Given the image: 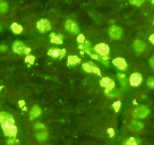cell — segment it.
Returning <instances> with one entry per match:
<instances>
[{"instance_id":"21","label":"cell","mask_w":154,"mask_h":145,"mask_svg":"<svg viewBox=\"0 0 154 145\" xmlns=\"http://www.w3.org/2000/svg\"><path fill=\"white\" fill-rule=\"evenodd\" d=\"M117 77H118V79H119V82H120V84L122 86H126V85H127L128 79H127V77H126V75L124 72H118V74H117Z\"/></svg>"},{"instance_id":"38","label":"cell","mask_w":154,"mask_h":145,"mask_svg":"<svg viewBox=\"0 0 154 145\" xmlns=\"http://www.w3.org/2000/svg\"><path fill=\"white\" fill-rule=\"evenodd\" d=\"M151 1H152V4H153V5H154V0H151Z\"/></svg>"},{"instance_id":"23","label":"cell","mask_w":154,"mask_h":145,"mask_svg":"<svg viewBox=\"0 0 154 145\" xmlns=\"http://www.w3.org/2000/svg\"><path fill=\"white\" fill-rule=\"evenodd\" d=\"M106 94L110 97H117L120 95V92H119L118 90H115V88H113V90H111V91H106Z\"/></svg>"},{"instance_id":"3","label":"cell","mask_w":154,"mask_h":145,"mask_svg":"<svg viewBox=\"0 0 154 145\" xmlns=\"http://www.w3.org/2000/svg\"><path fill=\"white\" fill-rule=\"evenodd\" d=\"M13 51L15 53H17V54H26L27 56L29 51H31V49L27 48L22 41H16L13 44Z\"/></svg>"},{"instance_id":"12","label":"cell","mask_w":154,"mask_h":145,"mask_svg":"<svg viewBox=\"0 0 154 145\" xmlns=\"http://www.w3.org/2000/svg\"><path fill=\"white\" fill-rule=\"evenodd\" d=\"M112 63H113V66L118 68L119 70H126V69H127V66H128L124 58L113 59V60H112Z\"/></svg>"},{"instance_id":"36","label":"cell","mask_w":154,"mask_h":145,"mask_svg":"<svg viewBox=\"0 0 154 145\" xmlns=\"http://www.w3.org/2000/svg\"><path fill=\"white\" fill-rule=\"evenodd\" d=\"M149 41H151V43H152L154 45V33L152 34L151 36H149Z\"/></svg>"},{"instance_id":"19","label":"cell","mask_w":154,"mask_h":145,"mask_svg":"<svg viewBox=\"0 0 154 145\" xmlns=\"http://www.w3.org/2000/svg\"><path fill=\"white\" fill-rule=\"evenodd\" d=\"M79 61H81L79 57H77V56H75V54H72V56H69V57H68V60H67L68 65H70V66L77 65V63H79Z\"/></svg>"},{"instance_id":"32","label":"cell","mask_w":154,"mask_h":145,"mask_svg":"<svg viewBox=\"0 0 154 145\" xmlns=\"http://www.w3.org/2000/svg\"><path fill=\"white\" fill-rule=\"evenodd\" d=\"M7 144L8 145H16L17 144V140H15V138H9V140H7Z\"/></svg>"},{"instance_id":"13","label":"cell","mask_w":154,"mask_h":145,"mask_svg":"<svg viewBox=\"0 0 154 145\" xmlns=\"http://www.w3.org/2000/svg\"><path fill=\"white\" fill-rule=\"evenodd\" d=\"M134 50L136 53H138V54H140V53H143L145 51V49H146V44H145V42H143L142 40H136L134 42Z\"/></svg>"},{"instance_id":"7","label":"cell","mask_w":154,"mask_h":145,"mask_svg":"<svg viewBox=\"0 0 154 145\" xmlns=\"http://www.w3.org/2000/svg\"><path fill=\"white\" fill-rule=\"evenodd\" d=\"M83 69L86 72H93V74H96V75H101L100 68L96 67L92 61H87V63H83Z\"/></svg>"},{"instance_id":"34","label":"cell","mask_w":154,"mask_h":145,"mask_svg":"<svg viewBox=\"0 0 154 145\" xmlns=\"http://www.w3.org/2000/svg\"><path fill=\"white\" fill-rule=\"evenodd\" d=\"M149 66H151V67L153 68L154 69V56H152V57H151V58H149Z\"/></svg>"},{"instance_id":"15","label":"cell","mask_w":154,"mask_h":145,"mask_svg":"<svg viewBox=\"0 0 154 145\" xmlns=\"http://www.w3.org/2000/svg\"><path fill=\"white\" fill-rule=\"evenodd\" d=\"M79 49H81L82 51H84V52H86L87 54H90V56H91L92 53L95 52V51H94V49H92L91 44H90L88 41H85L83 44H81V45H79Z\"/></svg>"},{"instance_id":"1","label":"cell","mask_w":154,"mask_h":145,"mask_svg":"<svg viewBox=\"0 0 154 145\" xmlns=\"http://www.w3.org/2000/svg\"><path fill=\"white\" fill-rule=\"evenodd\" d=\"M2 127V131L8 138H15V136L17 135V127L15 124H9V122H5V124H1Z\"/></svg>"},{"instance_id":"6","label":"cell","mask_w":154,"mask_h":145,"mask_svg":"<svg viewBox=\"0 0 154 145\" xmlns=\"http://www.w3.org/2000/svg\"><path fill=\"white\" fill-rule=\"evenodd\" d=\"M65 29L66 31L68 32H70L72 34H78L79 32V27H78V25H77L76 22H74L72 20H66V23H65Z\"/></svg>"},{"instance_id":"40","label":"cell","mask_w":154,"mask_h":145,"mask_svg":"<svg viewBox=\"0 0 154 145\" xmlns=\"http://www.w3.org/2000/svg\"><path fill=\"white\" fill-rule=\"evenodd\" d=\"M153 24H154V23H153Z\"/></svg>"},{"instance_id":"14","label":"cell","mask_w":154,"mask_h":145,"mask_svg":"<svg viewBox=\"0 0 154 145\" xmlns=\"http://www.w3.org/2000/svg\"><path fill=\"white\" fill-rule=\"evenodd\" d=\"M5 122L15 124L14 117L9 113H7V112H0V124H5Z\"/></svg>"},{"instance_id":"9","label":"cell","mask_w":154,"mask_h":145,"mask_svg":"<svg viewBox=\"0 0 154 145\" xmlns=\"http://www.w3.org/2000/svg\"><path fill=\"white\" fill-rule=\"evenodd\" d=\"M143 81V77H142V74L140 72H133L129 77V84L131 86L137 87L140 85V83Z\"/></svg>"},{"instance_id":"27","label":"cell","mask_w":154,"mask_h":145,"mask_svg":"<svg viewBox=\"0 0 154 145\" xmlns=\"http://www.w3.org/2000/svg\"><path fill=\"white\" fill-rule=\"evenodd\" d=\"M112 106H113V109H115L116 112H119V110H120V108H121V101H119V100H118V101L113 102Z\"/></svg>"},{"instance_id":"28","label":"cell","mask_w":154,"mask_h":145,"mask_svg":"<svg viewBox=\"0 0 154 145\" xmlns=\"http://www.w3.org/2000/svg\"><path fill=\"white\" fill-rule=\"evenodd\" d=\"M129 2L131 4V5H134V6H137V7H140V6L143 5L144 0H129Z\"/></svg>"},{"instance_id":"30","label":"cell","mask_w":154,"mask_h":145,"mask_svg":"<svg viewBox=\"0 0 154 145\" xmlns=\"http://www.w3.org/2000/svg\"><path fill=\"white\" fill-rule=\"evenodd\" d=\"M85 41H86V40H85V36H84L83 34H78V36H77V42L79 44H83Z\"/></svg>"},{"instance_id":"8","label":"cell","mask_w":154,"mask_h":145,"mask_svg":"<svg viewBox=\"0 0 154 145\" xmlns=\"http://www.w3.org/2000/svg\"><path fill=\"white\" fill-rule=\"evenodd\" d=\"M36 27H38V29L41 33H45V32L51 29V24H50V22L48 20L43 18V20H40L36 23Z\"/></svg>"},{"instance_id":"18","label":"cell","mask_w":154,"mask_h":145,"mask_svg":"<svg viewBox=\"0 0 154 145\" xmlns=\"http://www.w3.org/2000/svg\"><path fill=\"white\" fill-rule=\"evenodd\" d=\"M143 127H144V125L140 122V121H137V120H134L131 124H130V129L133 131H140L143 129Z\"/></svg>"},{"instance_id":"35","label":"cell","mask_w":154,"mask_h":145,"mask_svg":"<svg viewBox=\"0 0 154 145\" xmlns=\"http://www.w3.org/2000/svg\"><path fill=\"white\" fill-rule=\"evenodd\" d=\"M0 50H1V51H6V50H7V45H6V44H1V45H0Z\"/></svg>"},{"instance_id":"2","label":"cell","mask_w":154,"mask_h":145,"mask_svg":"<svg viewBox=\"0 0 154 145\" xmlns=\"http://www.w3.org/2000/svg\"><path fill=\"white\" fill-rule=\"evenodd\" d=\"M149 106H136L133 111V117L134 118H137V119H143V118H146V117L149 115Z\"/></svg>"},{"instance_id":"22","label":"cell","mask_w":154,"mask_h":145,"mask_svg":"<svg viewBox=\"0 0 154 145\" xmlns=\"http://www.w3.org/2000/svg\"><path fill=\"white\" fill-rule=\"evenodd\" d=\"M47 138H48V133L45 131H41L36 134V140H40V142H43V140H45Z\"/></svg>"},{"instance_id":"5","label":"cell","mask_w":154,"mask_h":145,"mask_svg":"<svg viewBox=\"0 0 154 145\" xmlns=\"http://www.w3.org/2000/svg\"><path fill=\"white\" fill-rule=\"evenodd\" d=\"M108 32H109L110 38L113 40L120 39L121 35H122V29L119 27V26H117V25H112V26H110Z\"/></svg>"},{"instance_id":"39","label":"cell","mask_w":154,"mask_h":145,"mask_svg":"<svg viewBox=\"0 0 154 145\" xmlns=\"http://www.w3.org/2000/svg\"><path fill=\"white\" fill-rule=\"evenodd\" d=\"M0 31H1V26H0Z\"/></svg>"},{"instance_id":"11","label":"cell","mask_w":154,"mask_h":145,"mask_svg":"<svg viewBox=\"0 0 154 145\" xmlns=\"http://www.w3.org/2000/svg\"><path fill=\"white\" fill-rule=\"evenodd\" d=\"M48 54L52 58H63V56L66 54V50L63 49H58V48H53L50 49L48 51Z\"/></svg>"},{"instance_id":"25","label":"cell","mask_w":154,"mask_h":145,"mask_svg":"<svg viewBox=\"0 0 154 145\" xmlns=\"http://www.w3.org/2000/svg\"><path fill=\"white\" fill-rule=\"evenodd\" d=\"M122 145H137V140H136L135 137H129L128 140H126L122 143Z\"/></svg>"},{"instance_id":"20","label":"cell","mask_w":154,"mask_h":145,"mask_svg":"<svg viewBox=\"0 0 154 145\" xmlns=\"http://www.w3.org/2000/svg\"><path fill=\"white\" fill-rule=\"evenodd\" d=\"M10 29H11V31H13L15 34H20L23 32V26L17 24V23H13L11 26H10Z\"/></svg>"},{"instance_id":"4","label":"cell","mask_w":154,"mask_h":145,"mask_svg":"<svg viewBox=\"0 0 154 145\" xmlns=\"http://www.w3.org/2000/svg\"><path fill=\"white\" fill-rule=\"evenodd\" d=\"M94 51L99 57H106L110 53V48L106 43H99L94 47Z\"/></svg>"},{"instance_id":"29","label":"cell","mask_w":154,"mask_h":145,"mask_svg":"<svg viewBox=\"0 0 154 145\" xmlns=\"http://www.w3.org/2000/svg\"><path fill=\"white\" fill-rule=\"evenodd\" d=\"M35 129L36 131H45V126L43 124H41V122H38V124H35Z\"/></svg>"},{"instance_id":"31","label":"cell","mask_w":154,"mask_h":145,"mask_svg":"<svg viewBox=\"0 0 154 145\" xmlns=\"http://www.w3.org/2000/svg\"><path fill=\"white\" fill-rule=\"evenodd\" d=\"M146 84L147 86L151 87V88H154V77H149L147 81H146Z\"/></svg>"},{"instance_id":"16","label":"cell","mask_w":154,"mask_h":145,"mask_svg":"<svg viewBox=\"0 0 154 145\" xmlns=\"http://www.w3.org/2000/svg\"><path fill=\"white\" fill-rule=\"evenodd\" d=\"M41 108L38 106H32V109H31V111H29V119L32 120V119H35V118H38L40 115H41Z\"/></svg>"},{"instance_id":"17","label":"cell","mask_w":154,"mask_h":145,"mask_svg":"<svg viewBox=\"0 0 154 145\" xmlns=\"http://www.w3.org/2000/svg\"><path fill=\"white\" fill-rule=\"evenodd\" d=\"M63 36L61 34L51 33V35H50V41L54 44H61L63 43Z\"/></svg>"},{"instance_id":"33","label":"cell","mask_w":154,"mask_h":145,"mask_svg":"<svg viewBox=\"0 0 154 145\" xmlns=\"http://www.w3.org/2000/svg\"><path fill=\"white\" fill-rule=\"evenodd\" d=\"M108 134L110 135V137H113V136H115V131H113V128H109V129H108Z\"/></svg>"},{"instance_id":"37","label":"cell","mask_w":154,"mask_h":145,"mask_svg":"<svg viewBox=\"0 0 154 145\" xmlns=\"http://www.w3.org/2000/svg\"><path fill=\"white\" fill-rule=\"evenodd\" d=\"M19 106H25L24 101H19Z\"/></svg>"},{"instance_id":"10","label":"cell","mask_w":154,"mask_h":145,"mask_svg":"<svg viewBox=\"0 0 154 145\" xmlns=\"http://www.w3.org/2000/svg\"><path fill=\"white\" fill-rule=\"evenodd\" d=\"M100 85L106 88V91H111L115 88V81L110 77H103L100 81Z\"/></svg>"},{"instance_id":"24","label":"cell","mask_w":154,"mask_h":145,"mask_svg":"<svg viewBox=\"0 0 154 145\" xmlns=\"http://www.w3.org/2000/svg\"><path fill=\"white\" fill-rule=\"evenodd\" d=\"M8 11V4L5 2L4 0H0V13L4 14V13H7Z\"/></svg>"},{"instance_id":"26","label":"cell","mask_w":154,"mask_h":145,"mask_svg":"<svg viewBox=\"0 0 154 145\" xmlns=\"http://www.w3.org/2000/svg\"><path fill=\"white\" fill-rule=\"evenodd\" d=\"M34 61H35V57L32 54H27L25 57V63H34Z\"/></svg>"}]
</instances>
